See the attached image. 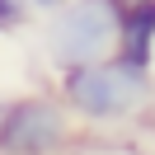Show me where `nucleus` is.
Masks as SVG:
<instances>
[{"instance_id":"nucleus-1","label":"nucleus","mask_w":155,"mask_h":155,"mask_svg":"<svg viewBox=\"0 0 155 155\" xmlns=\"http://www.w3.org/2000/svg\"><path fill=\"white\" fill-rule=\"evenodd\" d=\"M57 99L85 132L127 127L155 108V71L132 66L122 57L71 66V71H57Z\"/></svg>"},{"instance_id":"nucleus-2","label":"nucleus","mask_w":155,"mask_h":155,"mask_svg":"<svg viewBox=\"0 0 155 155\" xmlns=\"http://www.w3.org/2000/svg\"><path fill=\"white\" fill-rule=\"evenodd\" d=\"M85 127L66 113L57 89H24L10 94L0 117V155H71Z\"/></svg>"},{"instance_id":"nucleus-3","label":"nucleus","mask_w":155,"mask_h":155,"mask_svg":"<svg viewBox=\"0 0 155 155\" xmlns=\"http://www.w3.org/2000/svg\"><path fill=\"white\" fill-rule=\"evenodd\" d=\"M117 5L122 0H66L57 14H47V28H42L47 66L71 71V66H89V61L113 57Z\"/></svg>"},{"instance_id":"nucleus-4","label":"nucleus","mask_w":155,"mask_h":155,"mask_svg":"<svg viewBox=\"0 0 155 155\" xmlns=\"http://www.w3.org/2000/svg\"><path fill=\"white\" fill-rule=\"evenodd\" d=\"M113 57L155 71V0H122V5H117Z\"/></svg>"},{"instance_id":"nucleus-5","label":"nucleus","mask_w":155,"mask_h":155,"mask_svg":"<svg viewBox=\"0 0 155 155\" xmlns=\"http://www.w3.org/2000/svg\"><path fill=\"white\" fill-rule=\"evenodd\" d=\"M33 10H28V0H0V33H19L28 28Z\"/></svg>"},{"instance_id":"nucleus-6","label":"nucleus","mask_w":155,"mask_h":155,"mask_svg":"<svg viewBox=\"0 0 155 155\" xmlns=\"http://www.w3.org/2000/svg\"><path fill=\"white\" fill-rule=\"evenodd\" d=\"M61 5H66V0H28V10H33V14H42V19H47V14H57Z\"/></svg>"},{"instance_id":"nucleus-7","label":"nucleus","mask_w":155,"mask_h":155,"mask_svg":"<svg viewBox=\"0 0 155 155\" xmlns=\"http://www.w3.org/2000/svg\"><path fill=\"white\" fill-rule=\"evenodd\" d=\"M5 104H10V99H5V94H0V117H5Z\"/></svg>"}]
</instances>
